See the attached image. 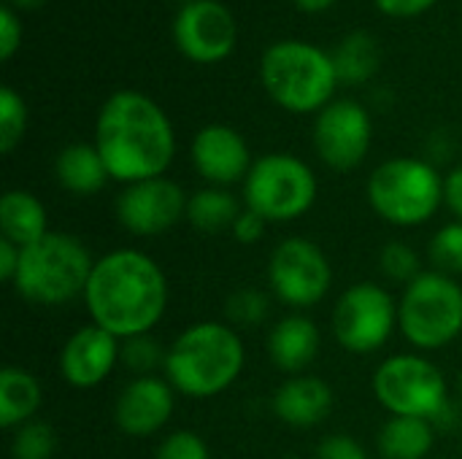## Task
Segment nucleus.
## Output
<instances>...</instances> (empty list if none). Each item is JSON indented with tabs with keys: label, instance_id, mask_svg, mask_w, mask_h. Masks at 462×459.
I'll list each match as a JSON object with an SVG mask.
<instances>
[{
	"label": "nucleus",
	"instance_id": "1",
	"mask_svg": "<svg viewBox=\"0 0 462 459\" xmlns=\"http://www.w3.org/2000/svg\"><path fill=\"white\" fill-rule=\"evenodd\" d=\"M95 146L114 181L160 179L176 157V133L157 100L138 89L114 92L97 114Z\"/></svg>",
	"mask_w": 462,
	"mask_h": 459
},
{
	"label": "nucleus",
	"instance_id": "2",
	"mask_svg": "<svg viewBox=\"0 0 462 459\" xmlns=\"http://www.w3.org/2000/svg\"><path fill=\"white\" fill-rule=\"evenodd\" d=\"M168 295V279L154 257L138 249H114L95 260L84 303L92 325L127 341L157 327Z\"/></svg>",
	"mask_w": 462,
	"mask_h": 459
},
{
	"label": "nucleus",
	"instance_id": "3",
	"mask_svg": "<svg viewBox=\"0 0 462 459\" xmlns=\"http://www.w3.org/2000/svg\"><path fill=\"white\" fill-rule=\"evenodd\" d=\"M246 363V349L233 325L195 322L176 335L165 357L168 384L192 400H208L230 390Z\"/></svg>",
	"mask_w": 462,
	"mask_h": 459
},
{
	"label": "nucleus",
	"instance_id": "4",
	"mask_svg": "<svg viewBox=\"0 0 462 459\" xmlns=\"http://www.w3.org/2000/svg\"><path fill=\"white\" fill-rule=\"evenodd\" d=\"M260 81L282 108L292 114H319L333 103L338 70L333 54L314 43L276 41L260 57Z\"/></svg>",
	"mask_w": 462,
	"mask_h": 459
},
{
	"label": "nucleus",
	"instance_id": "5",
	"mask_svg": "<svg viewBox=\"0 0 462 459\" xmlns=\"http://www.w3.org/2000/svg\"><path fill=\"white\" fill-rule=\"evenodd\" d=\"M95 260L81 238L70 233H46L22 249L14 289L35 306H62L84 298Z\"/></svg>",
	"mask_w": 462,
	"mask_h": 459
},
{
	"label": "nucleus",
	"instance_id": "6",
	"mask_svg": "<svg viewBox=\"0 0 462 459\" xmlns=\"http://www.w3.org/2000/svg\"><path fill=\"white\" fill-rule=\"evenodd\" d=\"M371 208L395 227L428 225L444 203V179L420 157H393L368 179Z\"/></svg>",
	"mask_w": 462,
	"mask_h": 459
},
{
	"label": "nucleus",
	"instance_id": "7",
	"mask_svg": "<svg viewBox=\"0 0 462 459\" xmlns=\"http://www.w3.org/2000/svg\"><path fill=\"white\" fill-rule=\"evenodd\" d=\"M398 327L422 352H436L462 335V287L441 271H422L398 300Z\"/></svg>",
	"mask_w": 462,
	"mask_h": 459
},
{
	"label": "nucleus",
	"instance_id": "8",
	"mask_svg": "<svg viewBox=\"0 0 462 459\" xmlns=\"http://www.w3.org/2000/svg\"><path fill=\"white\" fill-rule=\"evenodd\" d=\"M319 184L309 162L287 151L254 160L244 181V203L265 222H295L311 211Z\"/></svg>",
	"mask_w": 462,
	"mask_h": 459
},
{
	"label": "nucleus",
	"instance_id": "9",
	"mask_svg": "<svg viewBox=\"0 0 462 459\" xmlns=\"http://www.w3.org/2000/svg\"><path fill=\"white\" fill-rule=\"evenodd\" d=\"M374 395L393 417L433 422L449 403L441 368L422 354H393L374 373Z\"/></svg>",
	"mask_w": 462,
	"mask_h": 459
},
{
	"label": "nucleus",
	"instance_id": "10",
	"mask_svg": "<svg viewBox=\"0 0 462 459\" xmlns=\"http://www.w3.org/2000/svg\"><path fill=\"white\" fill-rule=\"evenodd\" d=\"M398 327V300L374 281L352 284L333 308V335L349 354L379 352Z\"/></svg>",
	"mask_w": 462,
	"mask_h": 459
},
{
	"label": "nucleus",
	"instance_id": "11",
	"mask_svg": "<svg viewBox=\"0 0 462 459\" xmlns=\"http://www.w3.org/2000/svg\"><path fill=\"white\" fill-rule=\"evenodd\" d=\"M268 284L284 306L314 308L330 292L333 268L319 243L292 235L273 246L268 260Z\"/></svg>",
	"mask_w": 462,
	"mask_h": 459
},
{
	"label": "nucleus",
	"instance_id": "12",
	"mask_svg": "<svg viewBox=\"0 0 462 459\" xmlns=\"http://www.w3.org/2000/svg\"><path fill=\"white\" fill-rule=\"evenodd\" d=\"M371 114L357 100L328 103L314 122V149L333 170H355L371 149Z\"/></svg>",
	"mask_w": 462,
	"mask_h": 459
},
{
	"label": "nucleus",
	"instance_id": "13",
	"mask_svg": "<svg viewBox=\"0 0 462 459\" xmlns=\"http://www.w3.org/2000/svg\"><path fill=\"white\" fill-rule=\"evenodd\" d=\"M173 41L187 60L214 65L236 49L238 22L219 0H187L173 19Z\"/></svg>",
	"mask_w": 462,
	"mask_h": 459
},
{
	"label": "nucleus",
	"instance_id": "14",
	"mask_svg": "<svg viewBox=\"0 0 462 459\" xmlns=\"http://www.w3.org/2000/svg\"><path fill=\"white\" fill-rule=\"evenodd\" d=\"M189 195L173 179H146L127 184L116 197V219L133 235H160L187 219Z\"/></svg>",
	"mask_w": 462,
	"mask_h": 459
},
{
	"label": "nucleus",
	"instance_id": "15",
	"mask_svg": "<svg viewBox=\"0 0 462 459\" xmlns=\"http://www.w3.org/2000/svg\"><path fill=\"white\" fill-rule=\"evenodd\" d=\"M192 165L211 187H230L246 181L254 160L249 143L236 127L227 124H206L195 133L192 146Z\"/></svg>",
	"mask_w": 462,
	"mask_h": 459
},
{
	"label": "nucleus",
	"instance_id": "16",
	"mask_svg": "<svg viewBox=\"0 0 462 459\" xmlns=\"http://www.w3.org/2000/svg\"><path fill=\"white\" fill-rule=\"evenodd\" d=\"M122 341L97 325L79 327L60 352V376L76 390L100 387L116 368Z\"/></svg>",
	"mask_w": 462,
	"mask_h": 459
},
{
	"label": "nucleus",
	"instance_id": "17",
	"mask_svg": "<svg viewBox=\"0 0 462 459\" xmlns=\"http://www.w3.org/2000/svg\"><path fill=\"white\" fill-rule=\"evenodd\" d=\"M176 409V390L160 376H135L116 398L114 422L130 438L160 433Z\"/></svg>",
	"mask_w": 462,
	"mask_h": 459
},
{
	"label": "nucleus",
	"instance_id": "18",
	"mask_svg": "<svg viewBox=\"0 0 462 459\" xmlns=\"http://www.w3.org/2000/svg\"><path fill=\"white\" fill-rule=\"evenodd\" d=\"M333 411V390L319 376H290L273 392V414L290 427H317Z\"/></svg>",
	"mask_w": 462,
	"mask_h": 459
},
{
	"label": "nucleus",
	"instance_id": "19",
	"mask_svg": "<svg viewBox=\"0 0 462 459\" xmlns=\"http://www.w3.org/2000/svg\"><path fill=\"white\" fill-rule=\"evenodd\" d=\"M319 327L303 314H290L276 322L268 333V357L271 363L290 376H300L319 354Z\"/></svg>",
	"mask_w": 462,
	"mask_h": 459
},
{
	"label": "nucleus",
	"instance_id": "20",
	"mask_svg": "<svg viewBox=\"0 0 462 459\" xmlns=\"http://www.w3.org/2000/svg\"><path fill=\"white\" fill-rule=\"evenodd\" d=\"M0 233L19 249L41 241L51 233L46 206L27 189H8L0 197Z\"/></svg>",
	"mask_w": 462,
	"mask_h": 459
},
{
	"label": "nucleus",
	"instance_id": "21",
	"mask_svg": "<svg viewBox=\"0 0 462 459\" xmlns=\"http://www.w3.org/2000/svg\"><path fill=\"white\" fill-rule=\"evenodd\" d=\"M54 176L73 195H95L106 187L108 168L95 143H70L54 160Z\"/></svg>",
	"mask_w": 462,
	"mask_h": 459
},
{
	"label": "nucleus",
	"instance_id": "22",
	"mask_svg": "<svg viewBox=\"0 0 462 459\" xmlns=\"http://www.w3.org/2000/svg\"><path fill=\"white\" fill-rule=\"evenodd\" d=\"M43 403L41 381L24 368H3L0 371V427L16 430L35 419Z\"/></svg>",
	"mask_w": 462,
	"mask_h": 459
},
{
	"label": "nucleus",
	"instance_id": "23",
	"mask_svg": "<svg viewBox=\"0 0 462 459\" xmlns=\"http://www.w3.org/2000/svg\"><path fill=\"white\" fill-rule=\"evenodd\" d=\"M436 427L417 417H390L379 430V454L384 459H425L436 446Z\"/></svg>",
	"mask_w": 462,
	"mask_h": 459
},
{
	"label": "nucleus",
	"instance_id": "24",
	"mask_svg": "<svg viewBox=\"0 0 462 459\" xmlns=\"http://www.w3.org/2000/svg\"><path fill=\"white\" fill-rule=\"evenodd\" d=\"M241 203L238 197L225 189V187H206L198 189L195 195H189L187 203V219L192 227L203 230V233H222V230H233L236 219L241 216Z\"/></svg>",
	"mask_w": 462,
	"mask_h": 459
},
{
	"label": "nucleus",
	"instance_id": "25",
	"mask_svg": "<svg viewBox=\"0 0 462 459\" xmlns=\"http://www.w3.org/2000/svg\"><path fill=\"white\" fill-rule=\"evenodd\" d=\"M333 62L338 70V81L363 84L379 68V46L371 32H352L333 54Z\"/></svg>",
	"mask_w": 462,
	"mask_h": 459
},
{
	"label": "nucleus",
	"instance_id": "26",
	"mask_svg": "<svg viewBox=\"0 0 462 459\" xmlns=\"http://www.w3.org/2000/svg\"><path fill=\"white\" fill-rule=\"evenodd\" d=\"M57 452V436L49 422L32 419L14 430L11 457L14 459H51Z\"/></svg>",
	"mask_w": 462,
	"mask_h": 459
},
{
	"label": "nucleus",
	"instance_id": "27",
	"mask_svg": "<svg viewBox=\"0 0 462 459\" xmlns=\"http://www.w3.org/2000/svg\"><path fill=\"white\" fill-rule=\"evenodd\" d=\"M27 130V106L14 87L0 89V151L11 154Z\"/></svg>",
	"mask_w": 462,
	"mask_h": 459
},
{
	"label": "nucleus",
	"instance_id": "28",
	"mask_svg": "<svg viewBox=\"0 0 462 459\" xmlns=\"http://www.w3.org/2000/svg\"><path fill=\"white\" fill-rule=\"evenodd\" d=\"M268 311H271V300L260 289H238L225 303L227 322L236 330H252V327L263 325L268 319Z\"/></svg>",
	"mask_w": 462,
	"mask_h": 459
},
{
	"label": "nucleus",
	"instance_id": "29",
	"mask_svg": "<svg viewBox=\"0 0 462 459\" xmlns=\"http://www.w3.org/2000/svg\"><path fill=\"white\" fill-rule=\"evenodd\" d=\"M165 357L168 349H162L160 341H154L152 335H135L122 341L119 363L135 376H154L157 368H165Z\"/></svg>",
	"mask_w": 462,
	"mask_h": 459
},
{
	"label": "nucleus",
	"instance_id": "30",
	"mask_svg": "<svg viewBox=\"0 0 462 459\" xmlns=\"http://www.w3.org/2000/svg\"><path fill=\"white\" fill-rule=\"evenodd\" d=\"M433 271H441L447 276H457L462 273V222H449L444 225L430 246H428Z\"/></svg>",
	"mask_w": 462,
	"mask_h": 459
},
{
	"label": "nucleus",
	"instance_id": "31",
	"mask_svg": "<svg viewBox=\"0 0 462 459\" xmlns=\"http://www.w3.org/2000/svg\"><path fill=\"white\" fill-rule=\"evenodd\" d=\"M379 268H382L384 279L387 281H395V284H411L422 273L420 254L409 243H403V241H390L382 249Z\"/></svg>",
	"mask_w": 462,
	"mask_h": 459
},
{
	"label": "nucleus",
	"instance_id": "32",
	"mask_svg": "<svg viewBox=\"0 0 462 459\" xmlns=\"http://www.w3.org/2000/svg\"><path fill=\"white\" fill-rule=\"evenodd\" d=\"M154 459H211L206 441L192 430H173L154 452Z\"/></svg>",
	"mask_w": 462,
	"mask_h": 459
},
{
	"label": "nucleus",
	"instance_id": "33",
	"mask_svg": "<svg viewBox=\"0 0 462 459\" xmlns=\"http://www.w3.org/2000/svg\"><path fill=\"white\" fill-rule=\"evenodd\" d=\"M317 459H368V452L352 436H328L317 446Z\"/></svg>",
	"mask_w": 462,
	"mask_h": 459
},
{
	"label": "nucleus",
	"instance_id": "34",
	"mask_svg": "<svg viewBox=\"0 0 462 459\" xmlns=\"http://www.w3.org/2000/svg\"><path fill=\"white\" fill-rule=\"evenodd\" d=\"M22 46V19L16 8L0 5V60H11Z\"/></svg>",
	"mask_w": 462,
	"mask_h": 459
},
{
	"label": "nucleus",
	"instance_id": "35",
	"mask_svg": "<svg viewBox=\"0 0 462 459\" xmlns=\"http://www.w3.org/2000/svg\"><path fill=\"white\" fill-rule=\"evenodd\" d=\"M265 227H268V222L257 214V211H252V208H244L241 211V216L236 219V225H233V238L238 241V243H246V246H252V243H257L263 235H265Z\"/></svg>",
	"mask_w": 462,
	"mask_h": 459
},
{
	"label": "nucleus",
	"instance_id": "36",
	"mask_svg": "<svg viewBox=\"0 0 462 459\" xmlns=\"http://www.w3.org/2000/svg\"><path fill=\"white\" fill-rule=\"evenodd\" d=\"M379 5V11L406 19V16H420L422 11H428L430 5H436L439 0H374Z\"/></svg>",
	"mask_w": 462,
	"mask_h": 459
},
{
	"label": "nucleus",
	"instance_id": "37",
	"mask_svg": "<svg viewBox=\"0 0 462 459\" xmlns=\"http://www.w3.org/2000/svg\"><path fill=\"white\" fill-rule=\"evenodd\" d=\"M444 206L462 222V165L444 176Z\"/></svg>",
	"mask_w": 462,
	"mask_h": 459
},
{
	"label": "nucleus",
	"instance_id": "38",
	"mask_svg": "<svg viewBox=\"0 0 462 459\" xmlns=\"http://www.w3.org/2000/svg\"><path fill=\"white\" fill-rule=\"evenodd\" d=\"M19 257H22V249L11 243L8 238H0V279L3 281L14 284L16 271H19Z\"/></svg>",
	"mask_w": 462,
	"mask_h": 459
},
{
	"label": "nucleus",
	"instance_id": "39",
	"mask_svg": "<svg viewBox=\"0 0 462 459\" xmlns=\"http://www.w3.org/2000/svg\"><path fill=\"white\" fill-rule=\"evenodd\" d=\"M457 422H460V409L449 400V403L441 409V414L433 419V427H436V430H452Z\"/></svg>",
	"mask_w": 462,
	"mask_h": 459
},
{
	"label": "nucleus",
	"instance_id": "40",
	"mask_svg": "<svg viewBox=\"0 0 462 459\" xmlns=\"http://www.w3.org/2000/svg\"><path fill=\"white\" fill-rule=\"evenodd\" d=\"M300 11H306V14H319V11H325V8H330L336 0H292Z\"/></svg>",
	"mask_w": 462,
	"mask_h": 459
},
{
	"label": "nucleus",
	"instance_id": "41",
	"mask_svg": "<svg viewBox=\"0 0 462 459\" xmlns=\"http://www.w3.org/2000/svg\"><path fill=\"white\" fill-rule=\"evenodd\" d=\"M46 0H5V5H11V8H38V5H43Z\"/></svg>",
	"mask_w": 462,
	"mask_h": 459
},
{
	"label": "nucleus",
	"instance_id": "42",
	"mask_svg": "<svg viewBox=\"0 0 462 459\" xmlns=\"http://www.w3.org/2000/svg\"><path fill=\"white\" fill-rule=\"evenodd\" d=\"M460 392H462V376H460Z\"/></svg>",
	"mask_w": 462,
	"mask_h": 459
}]
</instances>
